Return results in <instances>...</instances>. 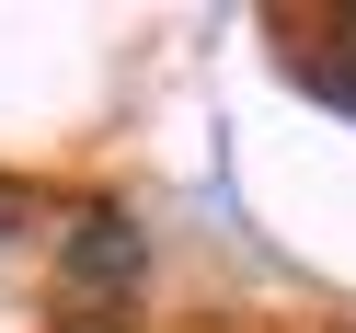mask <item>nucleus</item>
<instances>
[{"instance_id":"1","label":"nucleus","mask_w":356,"mask_h":333,"mask_svg":"<svg viewBox=\"0 0 356 333\" xmlns=\"http://www.w3.org/2000/svg\"><path fill=\"white\" fill-rule=\"evenodd\" d=\"M322 92H333V104H356V12H345V47L322 58Z\"/></svg>"}]
</instances>
